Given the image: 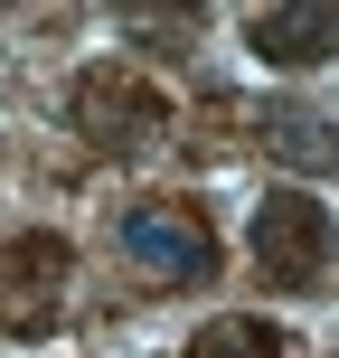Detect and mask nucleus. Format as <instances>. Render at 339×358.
I'll list each match as a JSON object with an SVG mask.
<instances>
[{
  "mask_svg": "<svg viewBox=\"0 0 339 358\" xmlns=\"http://www.w3.org/2000/svg\"><path fill=\"white\" fill-rule=\"evenodd\" d=\"M245 48L264 57V66H321V57L339 48V19L330 10H254Z\"/></svg>",
  "mask_w": 339,
  "mask_h": 358,
  "instance_id": "obj_5",
  "label": "nucleus"
},
{
  "mask_svg": "<svg viewBox=\"0 0 339 358\" xmlns=\"http://www.w3.org/2000/svg\"><path fill=\"white\" fill-rule=\"evenodd\" d=\"M254 132H264V151H283V161L302 170V179H321V170L339 161L330 123H321V113H311V104H264V113H254Z\"/></svg>",
  "mask_w": 339,
  "mask_h": 358,
  "instance_id": "obj_6",
  "label": "nucleus"
},
{
  "mask_svg": "<svg viewBox=\"0 0 339 358\" xmlns=\"http://www.w3.org/2000/svg\"><path fill=\"white\" fill-rule=\"evenodd\" d=\"M254 264H264L273 292H321V273H330V208L311 189H264V208H254Z\"/></svg>",
  "mask_w": 339,
  "mask_h": 358,
  "instance_id": "obj_1",
  "label": "nucleus"
},
{
  "mask_svg": "<svg viewBox=\"0 0 339 358\" xmlns=\"http://www.w3.org/2000/svg\"><path fill=\"white\" fill-rule=\"evenodd\" d=\"M189 358H292V349H283V330H273V321L226 311V321H208V330L189 340Z\"/></svg>",
  "mask_w": 339,
  "mask_h": 358,
  "instance_id": "obj_7",
  "label": "nucleus"
},
{
  "mask_svg": "<svg viewBox=\"0 0 339 358\" xmlns=\"http://www.w3.org/2000/svg\"><path fill=\"white\" fill-rule=\"evenodd\" d=\"M66 302V236H10L0 245V330L48 340Z\"/></svg>",
  "mask_w": 339,
  "mask_h": 358,
  "instance_id": "obj_3",
  "label": "nucleus"
},
{
  "mask_svg": "<svg viewBox=\"0 0 339 358\" xmlns=\"http://www.w3.org/2000/svg\"><path fill=\"white\" fill-rule=\"evenodd\" d=\"M66 113H75V132H85L94 151H132V142H151V132H170V104L142 76H123V66H85L75 94H66Z\"/></svg>",
  "mask_w": 339,
  "mask_h": 358,
  "instance_id": "obj_2",
  "label": "nucleus"
},
{
  "mask_svg": "<svg viewBox=\"0 0 339 358\" xmlns=\"http://www.w3.org/2000/svg\"><path fill=\"white\" fill-rule=\"evenodd\" d=\"M123 255L151 264L161 283H208L217 273V236L198 227V208H132L123 217Z\"/></svg>",
  "mask_w": 339,
  "mask_h": 358,
  "instance_id": "obj_4",
  "label": "nucleus"
}]
</instances>
